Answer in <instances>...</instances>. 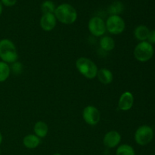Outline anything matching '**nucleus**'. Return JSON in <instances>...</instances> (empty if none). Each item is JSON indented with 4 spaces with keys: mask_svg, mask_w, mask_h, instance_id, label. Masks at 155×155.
Instances as JSON below:
<instances>
[{
    "mask_svg": "<svg viewBox=\"0 0 155 155\" xmlns=\"http://www.w3.org/2000/svg\"><path fill=\"white\" fill-rule=\"evenodd\" d=\"M54 15L57 21L64 24H72L77 19V10L68 3H63L56 7Z\"/></svg>",
    "mask_w": 155,
    "mask_h": 155,
    "instance_id": "1",
    "label": "nucleus"
},
{
    "mask_svg": "<svg viewBox=\"0 0 155 155\" xmlns=\"http://www.w3.org/2000/svg\"><path fill=\"white\" fill-rule=\"evenodd\" d=\"M18 58V51L15 43L8 39L0 40V59L7 64H12Z\"/></svg>",
    "mask_w": 155,
    "mask_h": 155,
    "instance_id": "2",
    "label": "nucleus"
},
{
    "mask_svg": "<svg viewBox=\"0 0 155 155\" xmlns=\"http://www.w3.org/2000/svg\"><path fill=\"white\" fill-rule=\"evenodd\" d=\"M76 68L80 74L89 80L95 78L98 74V67L91 59L86 57L79 58L76 61Z\"/></svg>",
    "mask_w": 155,
    "mask_h": 155,
    "instance_id": "3",
    "label": "nucleus"
},
{
    "mask_svg": "<svg viewBox=\"0 0 155 155\" xmlns=\"http://www.w3.org/2000/svg\"><path fill=\"white\" fill-rule=\"evenodd\" d=\"M154 50L153 45L147 41L140 42L134 49V57L140 62H147L154 55Z\"/></svg>",
    "mask_w": 155,
    "mask_h": 155,
    "instance_id": "4",
    "label": "nucleus"
},
{
    "mask_svg": "<svg viewBox=\"0 0 155 155\" xmlns=\"http://www.w3.org/2000/svg\"><path fill=\"white\" fill-rule=\"evenodd\" d=\"M106 30L109 33L118 35L125 30L126 23L120 15H110L105 22Z\"/></svg>",
    "mask_w": 155,
    "mask_h": 155,
    "instance_id": "5",
    "label": "nucleus"
},
{
    "mask_svg": "<svg viewBox=\"0 0 155 155\" xmlns=\"http://www.w3.org/2000/svg\"><path fill=\"white\" fill-rule=\"evenodd\" d=\"M154 138V131L151 127L142 125L137 129L135 133L134 139L136 143L141 146L148 145Z\"/></svg>",
    "mask_w": 155,
    "mask_h": 155,
    "instance_id": "6",
    "label": "nucleus"
},
{
    "mask_svg": "<svg viewBox=\"0 0 155 155\" xmlns=\"http://www.w3.org/2000/svg\"><path fill=\"white\" fill-rule=\"evenodd\" d=\"M88 29L91 34L97 37L104 36L107 32L105 22L100 17H93L91 18L88 23Z\"/></svg>",
    "mask_w": 155,
    "mask_h": 155,
    "instance_id": "7",
    "label": "nucleus"
},
{
    "mask_svg": "<svg viewBox=\"0 0 155 155\" xmlns=\"http://www.w3.org/2000/svg\"><path fill=\"white\" fill-rule=\"evenodd\" d=\"M83 118L85 122L90 126H95L101 120V113L96 107L88 105L83 109Z\"/></svg>",
    "mask_w": 155,
    "mask_h": 155,
    "instance_id": "8",
    "label": "nucleus"
},
{
    "mask_svg": "<svg viewBox=\"0 0 155 155\" xmlns=\"http://www.w3.org/2000/svg\"><path fill=\"white\" fill-rule=\"evenodd\" d=\"M121 142V136L116 130L109 131L103 138V144L108 148H114L119 146Z\"/></svg>",
    "mask_w": 155,
    "mask_h": 155,
    "instance_id": "9",
    "label": "nucleus"
},
{
    "mask_svg": "<svg viewBox=\"0 0 155 155\" xmlns=\"http://www.w3.org/2000/svg\"><path fill=\"white\" fill-rule=\"evenodd\" d=\"M134 104V96L133 93L129 91L124 92L120 95L118 101V108L123 111L130 110Z\"/></svg>",
    "mask_w": 155,
    "mask_h": 155,
    "instance_id": "10",
    "label": "nucleus"
},
{
    "mask_svg": "<svg viewBox=\"0 0 155 155\" xmlns=\"http://www.w3.org/2000/svg\"><path fill=\"white\" fill-rule=\"evenodd\" d=\"M40 27L44 31L50 32L53 30L57 24V19L54 14H43L41 17Z\"/></svg>",
    "mask_w": 155,
    "mask_h": 155,
    "instance_id": "11",
    "label": "nucleus"
},
{
    "mask_svg": "<svg viewBox=\"0 0 155 155\" xmlns=\"http://www.w3.org/2000/svg\"><path fill=\"white\" fill-rule=\"evenodd\" d=\"M41 139L35 134H29L23 139V145L28 149H34L40 145Z\"/></svg>",
    "mask_w": 155,
    "mask_h": 155,
    "instance_id": "12",
    "label": "nucleus"
},
{
    "mask_svg": "<svg viewBox=\"0 0 155 155\" xmlns=\"http://www.w3.org/2000/svg\"><path fill=\"white\" fill-rule=\"evenodd\" d=\"M96 77H98L100 83L104 85H108L114 80V75L110 70L107 68H102L98 71Z\"/></svg>",
    "mask_w": 155,
    "mask_h": 155,
    "instance_id": "13",
    "label": "nucleus"
},
{
    "mask_svg": "<svg viewBox=\"0 0 155 155\" xmlns=\"http://www.w3.org/2000/svg\"><path fill=\"white\" fill-rule=\"evenodd\" d=\"M34 134L39 139L45 138L48 133V127L46 123L44 121H38L33 127Z\"/></svg>",
    "mask_w": 155,
    "mask_h": 155,
    "instance_id": "14",
    "label": "nucleus"
},
{
    "mask_svg": "<svg viewBox=\"0 0 155 155\" xmlns=\"http://www.w3.org/2000/svg\"><path fill=\"white\" fill-rule=\"evenodd\" d=\"M149 29L145 25H139L134 30V36L137 40L140 42L143 41H147L148 36L149 34Z\"/></svg>",
    "mask_w": 155,
    "mask_h": 155,
    "instance_id": "15",
    "label": "nucleus"
},
{
    "mask_svg": "<svg viewBox=\"0 0 155 155\" xmlns=\"http://www.w3.org/2000/svg\"><path fill=\"white\" fill-rule=\"evenodd\" d=\"M100 48L105 51H110L114 48L115 42L112 37L109 36H104L99 41Z\"/></svg>",
    "mask_w": 155,
    "mask_h": 155,
    "instance_id": "16",
    "label": "nucleus"
},
{
    "mask_svg": "<svg viewBox=\"0 0 155 155\" xmlns=\"http://www.w3.org/2000/svg\"><path fill=\"white\" fill-rule=\"evenodd\" d=\"M11 74V68L8 64L0 61V83L6 81Z\"/></svg>",
    "mask_w": 155,
    "mask_h": 155,
    "instance_id": "17",
    "label": "nucleus"
},
{
    "mask_svg": "<svg viewBox=\"0 0 155 155\" xmlns=\"http://www.w3.org/2000/svg\"><path fill=\"white\" fill-rule=\"evenodd\" d=\"M124 6L121 2L115 1L108 7V13L110 15H120L124 12Z\"/></svg>",
    "mask_w": 155,
    "mask_h": 155,
    "instance_id": "18",
    "label": "nucleus"
},
{
    "mask_svg": "<svg viewBox=\"0 0 155 155\" xmlns=\"http://www.w3.org/2000/svg\"><path fill=\"white\" fill-rule=\"evenodd\" d=\"M116 155H136L135 150L128 144H123L117 148Z\"/></svg>",
    "mask_w": 155,
    "mask_h": 155,
    "instance_id": "19",
    "label": "nucleus"
},
{
    "mask_svg": "<svg viewBox=\"0 0 155 155\" xmlns=\"http://www.w3.org/2000/svg\"><path fill=\"white\" fill-rule=\"evenodd\" d=\"M55 8V5L51 0H46L41 5V11L42 14H54Z\"/></svg>",
    "mask_w": 155,
    "mask_h": 155,
    "instance_id": "20",
    "label": "nucleus"
},
{
    "mask_svg": "<svg viewBox=\"0 0 155 155\" xmlns=\"http://www.w3.org/2000/svg\"><path fill=\"white\" fill-rule=\"evenodd\" d=\"M11 72L15 74H21L23 71V64L21 62H18V61L12 64V66H10Z\"/></svg>",
    "mask_w": 155,
    "mask_h": 155,
    "instance_id": "21",
    "label": "nucleus"
},
{
    "mask_svg": "<svg viewBox=\"0 0 155 155\" xmlns=\"http://www.w3.org/2000/svg\"><path fill=\"white\" fill-rule=\"evenodd\" d=\"M147 42H149L151 45L155 44V30H151V31L149 32V34H148V39H147Z\"/></svg>",
    "mask_w": 155,
    "mask_h": 155,
    "instance_id": "22",
    "label": "nucleus"
},
{
    "mask_svg": "<svg viewBox=\"0 0 155 155\" xmlns=\"http://www.w3.org/2000/svg\"><path fill=\"white\" fill-rule=\"evenodd\" d=\"M0 2L2 5L6 6V7H12L17 3V0H0Z\"/></svg>",
    "mask_w": 155,
    "mask_h": 155,
    "instance_id": "23",
    "label": "nucleus"
},
{
    "mask_svg": "<svg viewBox=\"0 0 155 155\" xmlns=\"http://www.w3.org/2000/svg\"><path fill=\"white\" fill-rule=\"evenodd\" d=\"M2 11H3V5L1 3V2H0V16H1L2 14Z\"/></svg>",
    "mask_w": 155,
    "mask_h": 155,
    "instance_id": "24",
    "label": "nucleus"
},
{
    "mask_svg": "<svg viewBox=\"0 0 155 155\" xmlns=\"http://www.w3.org/2000/svg\"><path fill=\"white\" fill-rule=\"evenodd\" d=\"M2 140H3V136H2V134L1 132H0V145H2Z\"/></svg>",
    "mask_w": 155,
    "mask_h": 155,
    "instance_id": "25",
    "label": "nucleus"
},
{
    "mask_svg": "<svg viewBox=\"0 0 155 155\" xmlns=\"http://www.w3.org/2000/svg\"><path fill=\"white\" fill-rule=\"evenodd\" d=\"M53 155H61V154H59V153H55V154H54Z\"/></svg>",
    "mask_w": 155,
    "mask_h": 155,
    "instance_id": "26",
    "label": "nucleus"
},
{
    "mask_svg": "<svg viewBox=\"0 0 155 155\" xmlns=\"http://www.w3.org/2000/svg\"><path fill=\"white\" fill-rule=\"evenodd\" d=\"M153 155H155V154H153Z\"/></svg>",
    "mask_w": 155,
    "mask_h": 155,
    "instance_id": "27",
    "label": "nucleus"
}]
</instances>
